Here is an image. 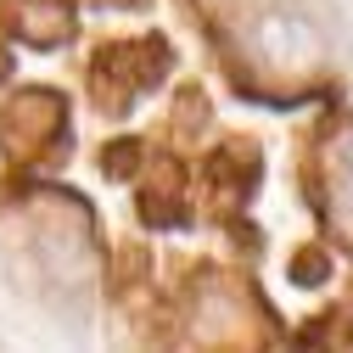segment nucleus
Listing matches in <instances>:
<instances>
[{
    "label": "nucleus",
    "instance_id": "obj_1",
    "mask_svg": "<svg viewBox=\"0 0 353 353\" xmlns=\"http://www.w3.org/2000/svg\"><path fill=\"white\" fill-rule=\"evenodd\" d=\"M258 46H263V57H270L275 68H303L308 57H314V28L286 17V12H275V17L258 23Z\"/></svg>",
    "mask_w": 353,
    "mask_h": 353
},
{
    "label": "nucleus",
    "instance_id": "obj_2",
    "mask_svg": "<svg viewBox=\"0 0 353 353\" xmlns=\"http://www.w3.org/2000/svg\"><path fill=\"white\" fill-rule=\"evenodd\" d=\"M342 191H347V202H353V135H347V146H342Z\"/></svg>",
    "mask_w": 353,
    "mask_h": 353
}]
</instances>
